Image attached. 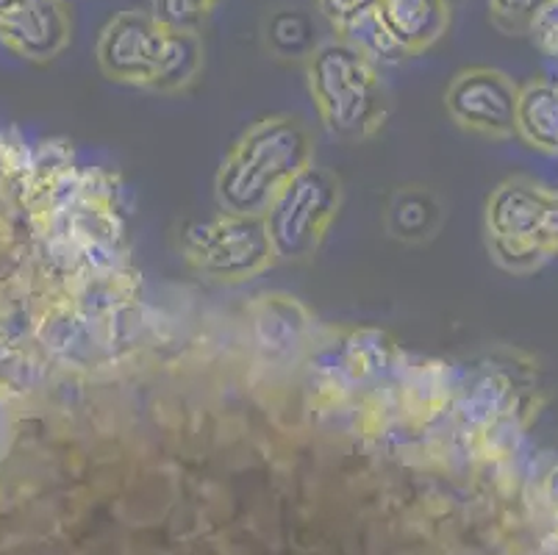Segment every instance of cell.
Segmentation results:
<instances>
[{
    "instance_id": "obj_1",
    "label": "cell",
    "mask_w": 558,
    "mask_h": 555,
    "mask_svg": "<svg viewBox=\"0 0 558 555\" xmlns=\"http://www.w3.org/2000/svg\"><path fill=\"white\" fill-rule=\"evenodd\" d=\"M312 134L298 117H264L222 161L215 178L217 203L222 212L264 217L283 186L312 165Z\"/></svg>"
},
{
    "instance_id": "obj_2",
    "label": "cell",
    "mask_w": 558,
    "mask_h": 555,
    "mask_svg": "<svg viewBox=\"0 0 558 555\" xmlns=\"http://www.w3.org/2000/svg\"><path fill=\"white\" fill-rule=\"evenodd\" d=\"M306 75L319 120L337 140H369L387 122L389 92L378 64L350 39L319 45L308 56Z\"/></svg>"
},
{
    "instance_id": "obj_3",
    "label": "cell",
    "mask_w": 558,
    "mask_h": 555,
    "mask_svg": "<svg viewBox=\"0 0 558 555\" xmlns=\"http://www.w3.org/2000/svg\"><path fill=\"white\" fill-rule=\"evenodd\" d=\"M484 228L500 267L514 275L534 273L558 256V192L531 178H509L492 190Z\"/></svg>"
},
{
    "instance_id": "obj_4",
    "label": "cell",
    "mask_w": 558,
    "mask_h": 555,
    "mask_svg": "<svg viewBox=\"0 0 558 555\" xmlns=\"http://www.w3.org/2000/svg\"><path fill=\"white\" fill-rule=\"evenodd\" d=\"M342 208V183L326 167L312 165L287 183L272 206L264 212V226L270 233L278 258L303 262L319 251L326 233L337 222Z\"/></svg>"
},
{
    "instance_id": "obj_5",
    "label": "cell",
    "mask_w": 558,
    "mask_h": 555,
    "mask_svg": "<svg viewBox=\"0 0 558 555\" xmlns=\"http://www.w3.org/2000/svg\"><path fill=\"white\" fill-rule=\"evenodd\" d=\"M184 256L192 269L217 283H242L276 262L264 217L220 212L184 233Z\"/></svg>"
},
{
    "instance_id": "obj_6",
    "label": "cell",
    "mask_w": 558,
    "mask_h": 555,
    "mask_svg": "<svg viewBox=\"0 0 558 555\" xmlns=\"http://www.w3.org/2000/svg\"><path fill=\"white\" fill-rule=\"evenodd\" d=\"M95 56L106 79L159 92L170 56V28L150 12H120L100 31Z\"/></svg>"
},
{
    "instance_id": "obj_7",
    "label": "cell",
    "mask_w": 558,
    "mask_h": 555,
    "mask_svg": "<svg viewBox=\"0 0 558 555\" xmlns=\"http://www.w3.org/2000/svg\"><path fill=\"white\" fill-rule=\"evenodd\" d=\"M517 104L520 86L514 79L492 68L461 70L445 95V106L453 122L489 140L517 134Z\"/></svg>"
},
{
    "instance_id": "obj_8",
    "label": "cell",
    "mask_w": 558,
    "mask_h": 555,
    "mask_svg": "<svg viewBox=\"0 0 558 555\" xmlns=\"http://www.w3.org/2000/svg\"><path fill=\"white\" fill-rule=\"evenodd\" d=\"M73 39L68 0H17L0 20V43L25 61L56 59Z\"/></svg>"
},
{
    "instance_id": "obj_9",
    "label": "cell",
    "mask_w": 558,
    "mask_h": 555,
    "mask_svg": "<svg viewBox=\"0 0 558 555\" xmlns=\"http://www.w3.org/2000/svg\"><path fill=\"white\" fill-rule=\"evenodd\" d=\"M380 25L405 56H417L448 34L453 9L445 0H380Z\"/></svg>"
},
{
    "instance_id": "obj_10",
    "label": "cell",
    "mask_w": 558,
    "mask_h": 555,
    "mask_svg": "<svg viewBox=\"0 0 558 555\" xmlns=\"http://www.w3.org/2000/svg\"><path fill=\"white\" fill-rule=\"evenodd\" d=\"M517 134L536 150L558 156V86L531 81L520 86L517 104Z\"/></svg>"
},
{
    "instance_id": "obj_11",
    "label": "cell",
    "mask_w": 558,
    "mask_h": 555,
    "mask_svg": "<svg viewBox=\"0 0 558 555\" xmlns=\"http://www.w3.org/2000/svg\"><path fill=\"white\" fill-rule=\"evenodd\" d=\"M442 222V206L425 186H405L392 197L387 212V228L400 242H425Z\"/></svg>"
},
{
    "instance_id": "obj_12",
    "label": "cell",
    "mask_w": 558,
    "mask_h": 555,
    "mask_svg": "<svg viewBox=\"0 0 558 555\" xmlns=\"http://www.w3.org/2000/svg\"><path fill=\"white\" fill-rule=\"evenodd\" d=\"M264 45L278 59H306L319 48L317 25L301 7H278L264 17Z\"/></svg>"
},
{
    "instance_id": "obj_13",
    "label": "cell",
    "mask_w": 558,
    "mask_h": 555,
    "mask_svg": "<svg viewBox=\"0 0 558 555\" xmlns=\"http://www.w3.org/2000/svg\"><path fill=\"white\" fill-rule=\"evenodd\" d=\"M262 314L256 317L262 348L289 350L298 345L306 328V312L289 298H262Z\"/></svg>"
},
{
    "instance_id": "obj_14",
    "label": "cell",
    "mask_w": 558,
    "mask_h": 555,
    "mask_svg": "<svg viewBox=\"0 0 558 555\" xmlns=\"http://www.w3.org/2000/svg\"><path fill=\"white\" fill-rule=\"evenodd\" d=\"M556 0H489L492 23L506 34H525L547 14Z\"/></svg>"
},
{
    "instance_id": "obj_15",
    "label": "cell",
    "mask_w": 558,
    "mask_h": 555,
    "mask_svg": "<svg viewBox=\"0 0 558 555\" xmlns=\"http://www.w3.org/2000/svg\"><path fill=\"white\" fill-rule=\"evenodd\" d=\"M217 7L220 0H154L150 14L167 28L197 31Z\"/></svg>"
},
{
    "instance_id": "obj_16",
    "label": "cell",
    "mask_w": 558,
    "mask_h": 555,
    "mask_svg": "<svg viewBox=\"0 0 558 555\" xmlns=\"http://www.w3.org/2000/svg\"><path fill=\"white\" fill-rule=\"evenodd\" d=\"M380 0H317V9L323 17L337 28L339 37H344L348 31L356 28L367 17L378 12Z\"/></svg>"
},
{
    "instance_id": "obj_17",
    "label": "cell",
    "mask_w": 558,
    "mask_h": 555,
    "mask_svg": "<svg viewBox=\"0 0 558 555\" xmlns=\"http://www.w3.org/2000/svg\"><path fill=\"white\" fill-rule=\"evenodd\" d=\"M14 3H17V0H0V20L7 17V12L14 7Z\"/></svg>"
},
{
    "instance_id": "obj_18",
    "label": "cell",
    "mask_w": 558,
    "mask_h": 555,
    "mask_svg": "<svg viewBox=\"0 0 558 555\" xmlns=\"http://www.w3.org/2000/svg\"><path fill=\"white\" fill-rule=\"evenodd\" d=\"M445 3H448L450 9H456V7H459V3H461V0H445Z\"/></svg>"
}]
</instances>
